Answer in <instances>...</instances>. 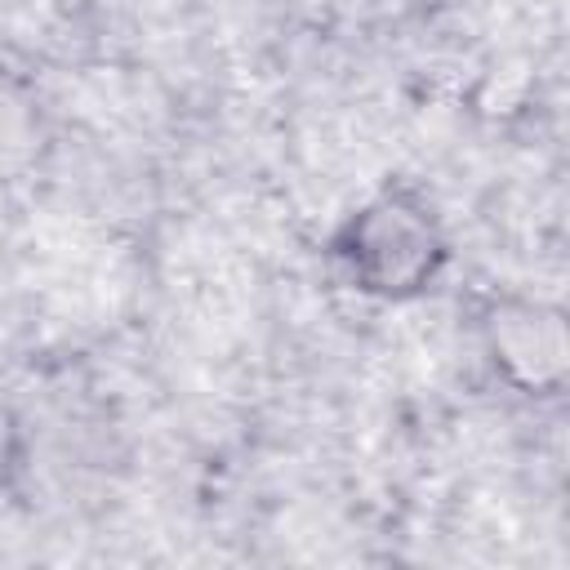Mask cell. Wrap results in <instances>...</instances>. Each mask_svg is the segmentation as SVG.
Segmentation results:
<instances>
[{
  "mask_svg": "<svg viewBox=\"0 0 570 570\" xmlns=\"http://www.w3.org/2000/svg\"><path fill=\"white\" fill-rule=\"evenodd\" d=\"M481 352L503 387L530 401H552L570 379V325L566 312L530 294H494L476 316Z\"/></svg>",
  "mask_w": 570,
  "mask_h": 570,
  "instance_id": "cell-2",
  "label": "cell"
},
{
  "mask_svg": "<svg viewBox=\"0 0 570 570\" xmlns=\"http://www.w3.org/2000/svg\"><path fill=\"white\" fill-rule=\"evenodd\" d=\"M53 151L49 98L31 71L0 62V187L31 183Z\"/></svg>",
  "mask_w": 570,
  "mask_h": 570,
  "instance_id": "cell-3",
  "label": "cell"
},
{
  "mask_svg": "<svg viewBox=\"0 0 570 570\" xmlns=\"http://www.w3.org/2000/svg\"><path fill=\"white\" fill-rule=\"evenodd\" d=\"M22 419H18V410H13V401H9V392L0 387V490L18 476V468H22Z\"/></svg>",
  "mask_w": 570,
  "mask_h": 570,
  "instance_id": "cell-4",
  "label": "cell"
},
{
  "mask_svg": "<svg viewBox=\"0 0 570 570\" xmlns=\"http://www.w3.org/2000/svg\"><path fill=\"white\" fill-rule=\"evenodd\" d=\"M321 254L330 276L356 298L414 303L445 276L450 232L423 187L387 178L330 227Z\"/></svg>",
  "mask_w": 570,
  "mask_h": 570,
  "instance_id": "cell-1",
  "label": "cell"
}]
</instances>
